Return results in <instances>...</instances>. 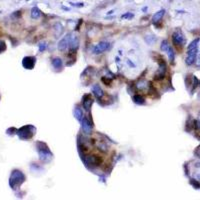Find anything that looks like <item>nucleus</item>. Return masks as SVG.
<instances>
[{"label":"nucleus","instance_id":"nucleus-13","mask_svg":"<svg viewBox=\"0 0 200 200\" xmlns=\"http://www.w3.org/2000/svg\"><path fill=\"white\" fill-rule=\"evenodd\" d=\"M164 14H165V10L164 9H161V10H159V11H157L155 14L153 15V17H152V22H153L154 24L160 22V21L162 20Z\"/></svg>","mask_w":200,"mask_h":200},{"label":"nucleus","instance_id":"nucleus-29","mask_svg":"<svg viewBox=\"0 0 200 200\" xmlns=\"http://www.w3.org/2000/svg\"><path fill=\"white\" fill-rule=\"evenodd\" d=\"M194 154L196 155V157H199L200 158V146L197 147V149L194 151Z\"/></svg>","mask_w":200,"mask_h":200},{"label":"nucleus","instance_id":"nucleus-10","mask_svg":"<svg viewBox=\"0 0 200 200\" xmlns=\"http://www.w3.org/2000/svg\"><path fill=\"white\" fill-rule=\"evenodd\" d=\"M81 127H82V130L84 131V133L86 134H90L91 131H92V124H91L90 121L87 118H85V117H83L81 120Z\"/></svg>","mask_w":200,"mask_h":200},{"label":"nucleus","instance_id":"nucleus-25","mask_svg":"<svg viewBox=\"0 0 200 200\" xmlns=\"http://www.w3.org/2000/svg\"><path fill=\"white\" fill-rule=\"evenodd\" d=\"M145 40H146L147 42H148V44H149V45H151L153 42H155L156 38H155V37H153V36L150 35V36H146V38H145Z\"/></svg>","mask_w":200,"mask_h":200},{"label":"nucleus","instance_id":"nucleus-19","mask_svg":"<svg viewBox=\"0 0 200 200\" xmlns=\"http://www.w3.org/2000/svg\"><path fill=\"white\" fill-rule=\"evenodd\" d=\"M62 31H63L62 25L60 24V23H56L55 26H54V33H55L56 37H58V36H59L60 34L62 33Z\"/></svg>","mask_w":200,"mask_h":200},{"label":"nucleus","instance_id":"nucleus-12","mask_svg":"<svg viewBox=\"0 0 200 200\" xmlns=\"http://www.w3.org/2000/svg\"><path fill=\"white\" fill-rule=\"evenodd\" d=\"M165 72H166V64H165L164 61H162L161 63L159 64V69L158 71L156 72V75H155V79H162L165 75Z\"/></svg>","mask_w":200,"mask_h":200},{"label":"nucleus","instance_id":"nucleus-18","mask_svg":"<svg viewBox=\"0 0 200 200\" xmlns=\"http://www.w3.org/2000/svg\"><path fill=\"white\" fill-rule=\"evenodd\" d=\"M74 116H75V118L79 121H81L82 118H83V112H82V110L80 109L79 107H76L74 109Z\"/></svg>","mask_w":200,"mask_h":200},{"label":"nucleus","instance_id":"nucleus-16","mask_svg":"<svg viewBox=\"0 0 200 200\" xmlns=\"http://www.w3.org/2000/svg\"><path fill=\"white\" fill-rule=\"evenodd\" d=\"M148 86H149L148 81H146V80H144V79L139 80L137 83H136V87H137L138 90H146V89L148 88Z\"/></svg>","mask_w":200,"mask_h":200},{"label":"nucleus","instance_id":"nucleus-7","mask_svg":"<svg viewBox=\"0 0 200 200\" xmlns=\"http://www.w3.org/2000/svg\"><path fill=\"white\" fill-rule=\"evenodd\" d=\"M84 162H85V164L90 165V166H97L100 164L101 159L96 155H88L84 158Z\"/></svg>","mask_w":200,"mask_h":200},{"label":"nucleus","instance_id":"nucleus-14","mask_svg":"<svg viewBox=\"0 0 200 200\" xmlns=\"http://www.w3.org/2000/svg\"><path fill=\"white\" fill-rule=\"evenodd\" d=\"M92 92H93V94L95 95V97H96V98H98V99L102 98V97H103V95H104L103 90H102L101 87H100L98 84H95V85H93Z\"/></svg>","mask_w":200,"mask_h":200},{"label":"nucleus","instance_id":"nucleus-2","mask_svg":"<svg viewBox=\"0 0 200 200\" xmlns=\"http://www.w3.org/2000/svg\"><path fill=\"white\" fill-rule=\"evenodd\" d=\"M16 133L20 139H22V140H28V139L33 137L34 133H35V127L32 125L23 126L20 129L17 130Z\"/></svg>","mask_w":200,"mask_h":200},{"label":"nucleus","instance_id":"nucleus-30","mask_svg":"<svg viewBox=\"0 0 200 200\" xmlns=\"http://www.w3.org/2000/svg\"><path fill=\"white\" fill-rule=\"evenodd\" d=\"M73 6H77V7H82V6L84 5L83 3H71Z\"/></svg>","mask_w":200,"mask_h":200},{"label":"nucleus","instance_id":"nucleus-21","mask_svg":"<svg viewBox=\"0 0 200 200\" xmlns=\"http://www.w3.org/2000/svg\"><path fill=\"white\" fill-rule=\"evenodd\" d=\"M167 53H168V58L171 62H174V59H175V52L173 50L172 47L169 46V48L167 49Z\"/></svg>","mask_w":200,"mask_h":200},{"label":"nucleus","instance_id":"nucleus-28","mask_svg":"<svg viewBox=\"0 0 200 200\" xmlns=\"http://www.w3.org/2000/svg\"><path fill=\"white\" fill-rule=\"evenodd\" d=\"M45 49H46V43H41V44L39 45V51L43 52Z\"/></svg>","mask_w":200,"mask_h":200},{"label":"nucleus","instance_id":"nucleus-4","mask_svg":"<svg viewBox=\"0 0 200 200\" xmlns=\"http://www.w3.org/2000/svg\"><path fill=\"white\" fill-rule=\"evenodd\" d=\"M172 40H173V43H174L176 46H178V45H181L182 46V45H184L186 42L183 33H182V31L179 29L175 30L174 33L172 34Z\"/></svg>","mask_w":200,"mask_h":200},{"label":"nucleus","instance_id":"nucleus-6","mask_svg":"<svg viewBox=\"0 0 200 200\" xmlns=\"http://www.w3.org/2000/svg\"><path fill=\"white\" fill-rule=\"evenodd\" d=\"M197 53H198V48L187 50V57H186V59H185L186 64L190 66V65H192L193 63L196 61Z\"/></svg>","mask_w":200,"mask_h":200},{"label":"nucleus","instance_id":"nucleus-31","mask_svg":"<svg viewBox=\"0 0 200 200\" xmlns=\"http://www.w3.org/2000/svg\"><path fill=\"white\" fill-rule=\"evenodd\" d=\"M196 65L200 67V55L197 57V59H196Z\"/></svg>","mask_w":200,"mask_h":200},{"label":"nucleus","instance_id":"nucleus-9","mask_svg":"<svg viewBox=\"0 0 200 200\" xmlns=\"http://www.w3.org/2000/svg\"><path fill=\"white\" fill-rule=\"evenodd\" d=\"M70 39H71L70 34H67L66 36H64V37L59 41V43H58V49L65 50L67 47H69V44H70Z\"/></svg>","mask_w":200,"mask_h":200},{"label":"nucleus","instance_id":"nucleus-8","mask_svg":"<svg viewBox=\"0 0 200 200\" xmlns=\"http://www.w3.org/2000/svg\"><path fill=\"white\" fill-rule=\"evenodd\" d=\"M22 65L25 69H32L35 65V58L31 56H26L22 60Z\"/></svg>","mask_w":200,"mask_h":200},{"label":"nucleus","instance_id":"nucleus-22","mask_svg":"<svg viewBox=\"0 0 200 200\" xmlns=\"http://www.w3.org/2000/svg\"><path fill=\"white\" fill-rule=\"evenodd\" d=\"M133 101H134V103H136V104H144V102H145V100L144 98H143L141 95H135V96H133Z\"/></svg>","mask_w":200,"mask_h":200},{"label":"nucleus","instance_id":"nucleus-23","mask_svg":"<svg viewBox=\"0 0 200 200\" xmlns=\"http://www.w3.org/2000/svg\"><path fill=\"white\" fill-rule=\"evenodd\" d=\"M198 43H199V38H196L188 45L187 50H191V49H195V48H198Z\"/></svg>","mask_w":200,"mask_h":200},{"label":"nucleus","instance_id":"nucleus-5","mask_svg":"<svg viewBox=\"0 0 200 200\" xmlns=\"http://www.w3.org/2000/svg\"><path fill=\"white\" fill-rule=\"evenodd\" d=\"M109 48H110V43L106 42V41H102V42L98 43V44L95 45V46L93 47L92 52L94 54H100V53H102V52L108 50Z\"/></svg>","mask_w":200,"mask_h":200},{"label":"nucleus","instance_id":"nucleus-20","mask_svg":"<svg viewBox=\"0 0 200 200\" xmlns=\"http://www.w3.org/2000/svg\"><path fill=\"white\" fill-rule=\"evenodd\" d=\"M40 15H41V11L38 9L37 7H33L31 9V17L33 19L39 18V17H40Z\"/></svg>","mask_w":200,"mask_h":200},{"label":"nucleus","instance_id":"nucleus-24","mask_svg":"<svg viewBox=\"0 0 200 200\" xmlns=\"http://www.w3.org/2000/svg\"><path fill=\"white\" fill-rule=\"evenodd\" d=\"M162 51H167V49L169 48V44H168V41L167 40H163L161 43V46H160Z\"/></svg>","mask_w":200,"mask_h":200},{"label":"nucleus","instance_id":"nucleus-17","mask_svg":"<svg viewBox=\"0 0 200 200\" xmlns=\"http://www.w3.org/2000/svg\"><path fill=\"white\" fill-rule=\"evenodd\" d=\"M52 65H53V67L55 69H60L62 67V65H63V62H62L61 58L54 57L53 59H52Z\"/></svg>","mask_w":200,"mask_h":200},{"label":"nucleus","instance_id":"nucleus-11","mask_svg":"<svg viewBox=\"0 0 200 200\" xmlns=\"http://www.w3.org/2000/svg\"><path fill=\"white\" fill-rule=\"evenodd\" d=\"M92 103H93V100H92V98H91L90 94H85V95H84L82 105H83V108L86 110V111H89V110H90Z\"/></svg>","mask_w":200,"mask_h":200},{"label":"nucleus","instance_id":"nucleus-27","mask_svg":"<svg viewBox=\"0 0 200 200\" xmlns=\"http://www.w3.org/2000/svg\"><path fill=\"white\" fill-rule=\"evenodd\" d=\"M5 49H6V45H5V43H4V41L0 40V53L5 51Z\"/></svg>","mask_w":200,"mask_h":200},{"label":"nucleus","instance_id":"nucleus-3","mask_svg":"<svg viewBox=\"0 0 200 200\" xmlns=\"http://www.w3.org/2000/svg\"><path fill=\"white\" fill-rule=\"evenodd\" d=\"M36 145H37L40 159L42 160V161H49L52 158V154H51V152H50V150L48 149V147H47V145L42 142H37Z\"/></svg>","mask_w":200,"mask_h":200},{"label":"nucleus","instance_id":"nucleus-1","mask_svg":"<svg viewBox=\"0 0 200 200\" xmlns=\"http://www.w3.org/2000/svg\"><path fill=\"white\" fill-rule=\"evenodd\" d=\"M25 181V175L20 170H13L9 178V185L12 189H17Z\"/></svg>","mask_w":200,"mask_h":200},{"label":"nucleus","instance_id":"nucleus-15","mask_svg":"<svg viewBox=\"0 0 200 200\" xmlns=\"http://www.w3.org/2000/svg\"><path fill=\"white\" fill-rule=\"evenodd\" d=\"M78 46H79V39L76 37V36H71L70 44H69V48H70L71 52L75 51L78 48Z\"/></svg>","mask_w":200,"mask_h":200},{"label":"nucleus","instance_id":"nucleus-26","mask_svg":"<svg viewBox=\"0 0 200 200\" xmlns=\"http://www.w3.org/2000/svg\"><path fill=\"white\" fill-rule=\"evenodd\" d=\"M190 183L192 184L193 186H194V188H196V189L200 188V183H199V182H197V180L192 179V180H191V181H190Z\"/></svg>","mask_w":200,"mask_h":200}]
</instances>
